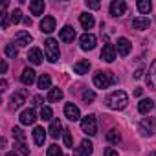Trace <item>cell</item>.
Masks as SVG:
<instances>
[{
	"label": "cell",
	"instance_id": "cell-1",
	"mask_svg": "<svg viewBox=\"0 0 156 156\" xmlns=\"http://www.w3.org/2000/svg\"><path fill=\"white\" fill-rule=\"evenodd\" d=\"M127 103H129V96L123 90H116L107 98V105L112 110H123L127 107Z\"/></svg>",
	"mask_w": 156,
	"mask_h": 156
},
{
	"label": "cell",
	"instance_id": "cell-2",
	"mask_svg": "<svg viewBox=\"0 0 156 156\" xmlns=\"http://www.w3.org/2000/svg\"><path fill=\"white\" fill-rule=\"evenodd\" d=\"M118 79L112 72H96L94 73V87L96 88H108L110 85H114Z\"/></svg>",
	"mask_w": 156,
	"mask_h": 156
},
{
	"label": "cell",
	"instance_id": "cell-3",
	"mask_svg": "<svg viewBox=\"0 0 156 156\" xmlns=\"http://www.w3.org/2000/svg\"><path fill=\"white\" fill-rule=\"evenodd\" d=\"M44 53H46V59L50 62H57L61 53H59V44H57L55 39H46L44 41Z\"/></svg>",
	"mask_w": 156,
	"mask_h": 156
},
{
	"label": "cell",
	"instance_id": "cell-4",
	"mask_svg": "<svg viewBox=\"0 0 156 156\" xmlns=\"http://www.w3.org/2000/svg\"><path fill=\"white\" fill-rule=\"evenodd\" d=\"M81 129H83L85 134H88V136H96V134H98V121H96V116H94V114H88L87 118H83V121H81Z\"/></svg>",
	"mask_w": 156,
	"mask_h": 156
},
{
	"label": "cell",
	"instance_id": "cell-5",
	"mask_svg": "<svg viewBox=\"0 0 156 156\" xmlns=\"http://www.w3.org/2000/svg\"><path fill=\"white\" fill-rule=\"evenodd\" d=\"M140 132L143 136H152L156 132V119L154 118H143L140 121Z\"/></svg>",
	"mask_w": 156,
	"mask_h": 156
},
{
	"label": "cell",
	"instance_id": "cell-6",
	"mask_svg": "<svg viewBox=\"0 0 156 156\" xmlns=\"http://www.w3.org/2000/svg\"><path fill=\"white\" fill-rule=\"evenodd\" d=\"M96 42H98V39H96V35H92V33H85V35L81 37V41H79L81 50H85V51L94 50V48H96Z\"/></svg>",
	"mask_w": 156,
	"mask_h": 156
},
{
	"label": "cell",
	"instance_id": "cell-7",
	"mask_svg": "<svg viewBox=\"0 0 156 156\" xmlns=\"http://www.w3.org/2000/svg\"><path fill=\"white\" fill-rule=\"evenodd\" d=\"M116 44H118V46H116V50H118V53H119L121 57H127V55L130 53V50H132L130 41H129V39H125V37H119Z\"/></svg>",
	"mask_w": 156,
	"mask_h": 156
},
{
	"label": "cell",
	"instance_id": "cell-8",
	"mask_svg": "<svg viewBox=\"0 0 156 156\" xmlns=\"http://www.w3.org/2000/svg\"><path fill=\"white\" fill-rule=\"evenodd\" d=\"M19 119H20V123H22V125H33V123L37 121V114H35V110H33V108H26V110H22V112H20Z\"/></svg>",
	"mask_w": 156,
	"mask_h": 156
},
{
	"label": "cell",
	"instance_id": "cell-9",
	"mask_svg": "<svg viewBox=\"0 0 156 156\" xmlns=\"http://www.w3.org/2000/svg\"><path fill=\"white\" fill-rule=\"evenodd\" d=\"M64 116H66L70 121H77V119L81 118L79 107H75L73 103H66V107H64Z\"/></svg>",
	"mask_w": 156,
	"mask_h": 156
},
{
	"label": "cell",
	"instance_id": "cell-10",
	"mask_svg": "<svg viewBox=\"0 0 156 156\" xmlns=\"http://www.w3.org/2000/svg\"><path fill=\"white\" fill-rule=\"evenodd\" d=\"M101 59L105 61V62H112L114 59H116V46L114 44H105L103 46V50H101Z\"/></svg>",
	"mask_w": 156,
	"mask_h": 156
},
{
	"label": "cell",
	"instance_id": "cell-11",
	"mask_svg": "<svg viewBox=\"0 0 156 156\" xmlns=\"http://www.w3.org/2000/svg\"><path fill=\"white\" fill-rule=\"evenodd\" d=\"M125 11H127V4L123 2V0H114V2L110 4V15L112 17H121Z\"/></svg>",
	"mask_w": 156,
	"mask_h": 156
},
{
	"label": "cell",
	"instance_id": "cell-12",
	"mask_svg": "<svg viewBox=\"0 0 156 156\" xmlns=\"http://www.w3.org/2000/svg\"><path fill=\"white\" fill-rule=\"evenodd\" d=\"M31 41H33V37L30 35V31L20 30V31H17V33H15V42H17L19 46H28Z\"/></svg>",
	"mask_w": 156,
	"mask_h": 156
},
{
	"label": "cell",
	"instance_id": "cell-13",
	"mask_svg": "<svg viewBox=\"0 0 156 156\" xmlns=\"http://www.w3.org/2000/svg\"><path fill=\"white\" fill-rule=\"evenodd\" d=\"M59 39H61L62 42H72V41L75 39V30H73L72 26H64V28L59 31Z\"/></svg>",
	"mask_w": 156,
	"mask_h": 156
},
{
	"label": "cell",
	"instance_id": "cell-14",
	"mask_svg": "<svg viewBox=\"0 0 156 156\" xmlns=\"http://www.w3.org/2000/svg\"><path fill=\"white\" fill-rule=\"evenodd\" d=\"M26 103V90H19L17 94H13V98H11V108H20L22 105Z\"/></svg>",
	"mask_w": 156,
	"mask_h": 156
},
{
	"label": "cell",
	"instance_id": "cell-15",
	"mask_svg": "<svg viewBox=\"0 0 156 156\" xmlns=\"http://www.w3.org/2000/svg\"><path fill=\"white\" fill-rule=\"evenodd\" d=\"M147 87L156 90V59H154V62L151 64V68L147 72Z\"/></svg>",
	"mask_w": 156,
	"mask_h": 156
},
{
	"label": "cell",
	"instance_id": "cell-16",
	"mask_svg": "<svg viewBox=\"0 0 156 156\" xmlns=\"http://www.w3.org/2000/svg\"><path fill=\"white\" fill-rule=\"evenodd\" d=\"M20 81H22V85L31 87V85L35 83V72H33L31 68H26V70L22 72V75H20Z\"/></svg>",
	"mask_w": 156,
	"mask_h": 156
},
{
	"label": "cell",
	"instance_id": "cell-17",
	"mask_svg": "<svg viewBox=\"0 0 156 156\" xmlns=\"http://www.w3.org/2000/svg\"><path fill=\"white\" fill-rule=\"evenodd\" d=\"M44 8H46V4L42 2V0H31L30 2V11H31V15H42L44 13Z\"/></svg>",
	"mask_w": 156,
	"mask_h": 156
},
{
	"label": "cell",
	"instance_id": "cell-18",
	"mask_svg": "<svg viewBox=\"0 0 156 156\" xmlns=\"http://www.w3.org/2000/svg\"><path fill=\"white\" fill-rule=\"evenodd\" d=\"M53 30H55V19H53V17H44V19L41 20V31L51 33Z\"/></svg>",
	"mask_w": 156,
	"mask_h": 156
},
{
	"label": "cell",
	"instance_id": "cell-19",
	"mask_svg": "<svg viewBox=\"0 0 156 156\" xmlns=\"http://www.w3.org/2000/svg\"><path fill=\"white\" fill-rule=\"evenodd\" d=\"M149 26H151V20L147 17H136V19H132V28L134 30H147Z\"/></svg>",
	"mask_w": 156,
	"mask_h": 156
},
{
	"label": "cell",
	"instance_id": "cell-20",
	"mask_svg": "<svg viewBox=\"0 0 156 156\" xmlns=\"http://www.w3.org/2000/svg\"><path fill=\"white\" fill-rule=\"evenodd\" d=\"M28 61L33 62V64H41V62H42V51H41L39 48H31V50L28 51Z\"/></svg>",
	"mask_w": 156,
	"mask_h": 156
},
{
	"label": "cell",
	"instance_id": "cell-21",
	"mask_svg": "<svg viewBox=\"0 0 156 156\" xmlns=\"http://www.w3.org/2000/svg\"><path fill=\"white\" fill-rule=\"evenodd\" d=\"M88 70H90V61H79V62L73 64V72L79 73V75L88 73Z\"/></svg>",
	"mask_w": 156,
	"mask_h": 156
},
{
	"label": "cell",
	"instance_id": "cell-22",
	"mask_svg": "<svg viewBox=\"0 0 156 156\" xmlns=\"http://www.w3.org/2000/svg\"><path fill=\"white\" fill-rule=\"evenodd\" d=\"M79 22H81V26H83L85 30H90V28H94V24H96V20H94V17H92L90 13H81Z\"/></svg>",
	"mask_w": 156,
	"mask_h": 156
},
{
	"label": "cell",
	"instance_id": "cell-23",
	"mask_svg": "<svg viewBox=\"0 0 156 156\" xmlns=\"http://www.w3.org/2000/svg\"><path fill=\"white\" fill-rule=\"evenodd\" d=\"M152 107H154V101H152L151 98H147V99H141V101H140L138 110H140V114H149V112L152 110Z\"/></svg>",
	"mask_w": 156,
	"mask_h": 156
},
{
	"label": "cell",
	"instance_id": "cell-24",
	"mask_svg": "<svg viewBox=\"0 0 156 156\" xmlns=\"http://www.w3.org/2000/svg\"><path fill=\"white\" fill-rule=\"evenodd\" d=\"M61 130H62V123H61V119H53L51 125H50V129H48L50 136H51V138H59Z\"/></svg>",
	"mask_w": 156,
	"mask_h": 156
},
{
	"label": "cell",
	"instance_id": "cell-25",
	"mask_svg": "<svg viewBox=\"0 0 156 156\" xmlns=\"http://www.w3.org/2000/svg\"><path fill=\"white\" fill-rule=\"evenodd\" d=\"M33 140H35V143L41 147V145H44V140H46V132H44V129L42 127H35L33 129Z\"/></svg>",
	"mask_w": 156,
	"mask_h": 156
},
{
	"label": "cell",
	"instance_id": "cell-26",
	"mask_svg": "<svg viewBox=\"0 0 156 156\" xmlns=\"http://www.w3.org/2000/svg\"><path fill=\"white\" fill-rule=\"evenodd\" d=\"M37 87H39L41 90L50 88V87H51V77H50L48 73H42V75L39 77V81H37Z\"/></svg>",
	"mask_w": 156,
	"mask_h": 156
},
{
	"label": "cell",
	"instance_id": "cell-27",
	"mask_svg": "<svg viewBox=\"0 0 156 156\" xmlns=\"http://www.w3.org/2000/svg\"><path fill=\"white\" fill-rule=\"evenodd\" d=\"M50 103H55V101H59V99H62V90L61 88H50V92H48V98H46Z\"/></svg>",
	"mask_w": 156,
	"mask_h": 156
},
{
	"label": "cell",
	"instance_id": "cell-28",
	"mask_svg": "<svg viewBox=\"0 0 156 156\" xmlns=\"http://www.w3.org/2000/svg\"><path fill=\"white\" fill-rule=\"evenodd\" d=\"M151 9H152V4L149 2V0H140V2H138V11H140V13L147 15Z\"/></svg>",
	"mask_w": 156,
	"mask_h": 156
},
{
	"label": "cell",
	"instance_id": "cell-29",
	"mask_svg": "<svg viewBox=\"0 0 156 156\" xmlns=\"http://www.w3.org/2000/svg\"><path fill=\"white\" fill-rule=\"evenodd\" d=\"M92 151H94V145H92V141H88V140H83V141H81V152H83V154H87V156H90V154H92Z\"/></svg>",
	"mask_w": 156,
	"mask_h": 156
},
{
	"label": "cell",
	"instance_id": "cell-30",
	"mask_svg": "<svg viewBox=\"0 0 156 156\" xmlns=\"http://www.w3.org/2000/svg\"><path fill=\"white\" fill-rule=\"evenodd\" d=\"M0 17H2V24H0V26H2V30H8V26H9V19H11V15H8V13H6V4L2 6V15H0Z\"/></svg>",
	"mask_w": 156,
	"mask_h": 156
},
{
	"label": "cell",
	"instance_id": "cell-31",
	"mask_svg": "<svg viewBox=\"0 0 156 156\" xmlns=\"http://www.w3.org/2000/svg\"><path fill=\"white\" fill-rule=\"evenodd\" d=\"M4 53L8 55V57H11V59H15L17 55H19V50L13 46V44H6V48H4Z\"/></svg>",
	"mask_w": 156,
	"mask_h": 156
},
{
	"label": "cell",
	"instance_id": "cell-32",
	"mask_svg": "<svg viewBox=\"0 0 156 156\" xmlns=\"http://www.w3.org/2000/svg\"><path fill=\"white\" fill-rule=\"evenodd\" d=\"M81 98H83V101H85V103L88 105V103H92V101L96 99V94H94L92 90H88V88H87V90H83V94H81Z\"/></svg>",
	"mask_w": 156,
	"mask_h": 156
},
{
	"label": "cell",
	"instance_id": "cell-33",
	"mask_svg": "<svg viewBox=\"0 0 156 156\" xmlns=\"http://www.w3.org/2000/svg\"><path fill=\"white\" fill-rule=\"evenodd\" d=\"M13 138H15L19 143H24V140H26V136H24L22 129H19V127H15V129H13Z\"/></svg>",
	"mask_w": 156,
	"mask_h": 156
},
{
	"label": "cell",
	"instance_id": "cell-34",
	"mask_svg": "<svg viewBox=\"0 0 156 156\" xmlns=\"http://www.w3.org/2000/svg\"><path fill=\"white\" fill-rule=\"evenodd\" d=\"M46 156H62V152H61L59 145H50L46 151Z\"/></svg>",
	"mask_w": 156,
	"mask_h": 156
},
{
	"label": "cell",
	"instance_id": "cell-35",
	"mask_svg": "<svg viewBox=\"0 0 156 156\" xmlns=\"http://www.w3.org/2000/svg\"><path fill=\"white\" fill-rule=\"evenodd\" d=\"M41 119H44V121H50L51 119V108L50 107H42L41 108Z\"/></svg>",
	"mask_w": 156,
	"mask_h": 156
},
{
	"label": "cell",
	"instance_id": "cell-36",
	"mask_svg": "<svg viewBox=\"0 0 156 156\" xmlns=\"http://www.w3.org/2000/svg\"><path fill=\"white\" fill-rule=\"evenodd\" d=\"M107 140H108L110 143H118V141L121 140V136H119V132H116V130H110V132H107Z\"/></svg>",
	"mask_w": 156,
	"mask_h": 156
},
{
	"label": "cell",
	"instance_id": "cell-37",
	"mask_svg": "<svg viewBox=\"0 0 156 156\" xmlns=\"http://www.w3.org/2000/svg\"><path fill=\"white\" fill-rule=\"evenodd\" d=\"M20 20H24V19H22V11H20V9L11 11V22H13V24H19Z\"/></svg>",
	"mask_w": 156,
	"mask_h": 156
},
{
	"label": "cell",
	"instance_id": "cell-38",
	"mask_svg": "<svg viewBox=\"0 0 156 156\" xmlns=\"http://www.w3.org/2000/svg\"><path fill=\"white\" fill-rule=\"evenodd\" d=\"M62 140H64V145H66V147H72V132H70L68 129L62 132Z\"/></svg>",
	"mask_w": 156,
	"mask_h": 156
},
{
	"label": "cell",
	"instance_id": "cell-39",
	"mask_svg": "<svg viewBox=\"0 0 156 156\" xmlns=\"http://www.w3.org/2000/svg\"><path fill=\"white\" fill-rule=\"evenodd\" d=\"M15 147H17V149H19V152H20V154H22V156H28V154H30V149H28V147H26V143H17V145H15Z\"/></svg>",
	"mask_w": 156,
	"mask_h": 156
},
{
	"label": "cell",
	"instance_id": "cell-40",
	"mask_svg": "<svg viewBox=\"0 0 156 156\" xmlns=\"http://www.w3.org/2000/svg\"><path fill=\"white\" fill-rule=\"evenodd\" d=\"M87 8H90V9H99L101 4H99V2H90V0H87Z\"/></svg>",
	"mask_w": 156,
	"mask_h": 156
},
{
	"label": "cell",
	"instance_id": "cell-41",
	"mask_svg": "<svg viewBox=\"0 0 156 156\" xmlns=\"http://www.w3.org/2000/svg\"><path fill=\"white\" fill-rule=\"evenodd\" d=\"M105 156H119V154H118V151H116V149L108 147V149H105Z\"/></svg>",
	"mask_w": 156,
	"mask_h": 156
},
{
	"label": "cell",
	"instance_id": "cell-42",
	"mask_svg": "<svg viewBox=\"0 0 156 156\" xmlns=\"http://www.w3.org/2000/svg\"><path fill=\"white\" fill-rule=\"evenodd\" d=\"M141 75H143V68H138L134 72V79H141Z\"/></svg>",
	"mask_w": 156,
	"mask_h": 156
},
{
	"label": "cell",
	"instance_id": "cell-43",
	"mask_svg": "<svg viewBox=\"0 0 156 156\" xmlns=\"http://www.w3.org/2000/svg\"><path fill=\"white\" fill-rule=\"evenodd\" d=\"M41 103H42V98H41V96H35V98H33V105H35V107H39Z\"/></svg>",
	"mask_w": 156,
	"mask_h": 156
},
{
	"label": "cell",
	"instance_id": "cell-44",
	"mask_svg": "<svg viewBox=\"0 0 156 156\" xmlns=\"http://www.w3.org/2000/svg\"><path fill=\"white\" fill-rule=\"evenodd\" d=\"M6 87H8V83H6V79H2V81H0V90H6Z\"/></svg>",
	"mask_w": 156,
	"mask_h": 156
},
{
	"label": "cell",
	"instance_id": "cell-45",
	"mask_svg": "<svg viewBox=\"0 0 156 156\" xmlns=\"http://www.w3.org/2000/svg\"><path fill=\"white\" fill-rule=\"evenodd\" d=\"M6 70H8V62L2 61V73H6Z\"/></svg>",
	"mask_w": 156,
	"mask_h": 156
},
{
	"label": "cell",
	"instance_id": "cell-46",
	"mask_svg": "<svg viewBox=\"0 0 156 156\" xmlns=\"http://www.w3.org/2000/svg\"><path fill=\"white\" fill-rule=\"evenodd\" d=\"M141 94H143V90H141V88H136V90H134V96H138V98H140Z\"/></svg>",
	"mask_w": 156,
	"mask_h": 156
},
{
	"label": "cell",
	"instance_id": "cell-47",
	"mask_svg": "<svg viewBox=\"0 0 156 156\" xmlns=\"http://www.w3.org/2000/svg\"><path fill=\"white\" fill-rule=\"evenodd\" d=\"M73 156H83V152H81V149H75V151H73Z\"/></svg>",
	"mask_w": 156,
	"mask_h": 156
},
{
	"label": "cell",
	"instance_id": "cell-48",
	"mask_svg": "<svg viewBox=\"0 0 156 156\" xmlns=\"http://www.w3.org/2000/svg\"><path fill=\"white\" fill-rule=\"evenodd\" d=\"M24 24L26 26H31V19H24Z\"/></svg>",
	"mask_w": 156,
	"mask_h": 156
},
{
	"label": "cell",
	"instance_id": "cell-49",
	"mask_svg": "<svg viewBox=\"0 0 156 156\" xmlns=\"http://www.w3.org/2000/svg\"><path fill=\"white\" fill-rule=\"evenodd\" d=\"M6 156H17V154H15V151H11V152H6Z\"/></svg>",
	"mask_w": 156,
	"mask_h": 156
},
{
	"label": "cell",
	"instance_id": "cell-50",
	"mask_svg": "<svg viewBox=\"0 0 156 156\" xmlns=\"http://www.w3.org/2000/svg\"><path fill=\"white\" fill-rule=\"evenodd\" d=\"M149 156H156V151H154V152H151V154H149Z\"/></svg>",
	"mask_w": 156,
	"mask_h": 156
}]
</instances>
